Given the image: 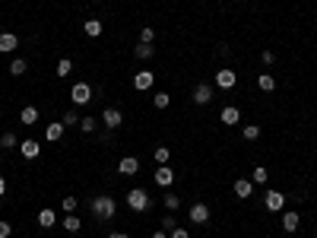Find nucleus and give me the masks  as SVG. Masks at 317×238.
<instances>
[{"mask_svg": "<svg viewBox=\"0 0 317 238\" xmlns=\"http://www.w3.org/2000/svg\"><path fill=\"white\" fill-rule=\"evenodd\" d=\"M89 210H92V216L96 219H111L117 213V203H114V197H105V194H102V197H92L89 200Z\"/></svg>", "mask_w": 317, "mask_h": 238, "instance_id": "1", "label": "nucleus"}, {"mask_svg": "<svg viewBox=\"0 0 317 238\" xmlns=\"http://www.w3.org/2000/svg\"><path fill=\"white\" fill-rule=\"evenodd\" d=\"M127 207H130L133 213H146L149 210V194L143 188H133L130 194H127Z\"/></svg>", "mask_w": 317, "mask_h": 238, "instance_id": "2", "label": "nucleus"}, {"mask_svg": "<svg viewBox=\"0 0 317 238\" xmlns=\"http://www.w3.org/2000/svg\"><path fill=\"white\" fill-rule=\"evenodd\" d=\"M70 102L73 105H89L92 102V86L89 83H76V86L70 89Z\"/></svg>", "mask_w": 317, "mask_h": 238, "instance_id": "3", "label": "nucleus"}, {"mask_svg": "<svg viewBox=\"0 0 317 238\" xmlns=\"http://www.w3.org/2000/svg\"><path fill=\"white\" fill-rule=\"evenodd\" d=\"M187 219H191V223H197V226H207V223H210V207L197 200L194 207H191V213H187Z\"/></svg>", "mask_w": 317, "mask_h": 238, "instance_id": "4", "label": "nucleus"}, {"mask_svg": "<svg viewBox=\"0 0 317 238\" xmlns=\"http://www.w3.org/2000/svg\"><path fill=\"white\" fill-rule=\"evenodd\" d=\"M263 203H267L270 213H279V210L286 207V194H282V191H267V194H263Z\"/></svg>", "mask_w": 317, "mask_h": 238, "instance_id": "5", "label": "nucleus"}, {"mask_svg": "<svg viewBox=\"0 0 317 238\" xmlns=\"http://www.w3.org/2000/svg\"><path fill=\"white\" fill-rule=\"evenodd\" d=\"M102 121H105V127H108V130L121 127V124H124V115H121V108H105V112H102Z\"/></svg>", "mask_w": 317, "mask_h": 238, "instance_id": "6", "label": "nucleus"}, {"mask_svg": "<svg viewBox=\"0 0 317 238\" xmlns=\"http://www.w3.org/2000/svg\"><path fill=\"white\" fill-rule=\"evenodd\" d=\"M194 102H197V105H210V102H212L210 83H197V86H194Z\"/></svg>", "mask_w": 317, "mask_h": 238, "instance_id": "7", "label": "nucleus"}, {"mask_svg": "<svg viewBox=\"0 0 317 238\" xmlns=\"http://www.w3.org/2000/svg\"><path fill=\"white\" fill-rule=\"evenodd\" d=\"M16 48H19V38L13 32H0V54H13Z\"/></svg>", "mask_w": 317, "mask_h": 238, "instance_id": "8", "label": "nucleus"}, {"mask_svg": "<svg viewBox=\"0 0 317 238\" xmlns=\"http://www.w3.org/2000/svg\"><path fill=\"white\" fill-rule=\"evenodd\" d=\"M251 194H254V181H251V178H238V181H235V197L247 200Z\"/></svg>", "mask_w": 317, "mask_h": 238, "instance_id": "9", "label": "nucleus"}, {"mask_svg": "<svg viewBox=\"0 0 317 238\" xmlns=\"http://www.w3.org/2000/svg\"><path fill=\"white\" fill-rule=\"evenodd\" d=\"M219 121L225 124V127H235L238 121H241V112H238L235 105H225V108H222V115H219Z\"/></svg>", "mask_w": 317, "mask_h": 238, "instance_id": "10", "label": "nucleus"}, {"mask_svg": "<svg viewBox=\"0 0 317 238\" xmlns=\"http://www.w3.org/2000/svg\"><path fill=\"white\" fill-rule=\"evenodd\" d=\"M235 83H238L235 70H219V73H216V86H219V89H235Z\"/></svg>", "mask_w": 317, "mask_h": 238, "instance_id": "11", "label": "nucleus"}, {"mask_svg": "<svg viewBox=\"0 0 317 238\" xmlns=\"http://www.w3.org/2000/svg\"><path fill=\"white\" fill-rule=\"evenodd\" d=\"M64 130H67V127H64L61 121L48 124V127H45V140H48V143H61V137H64Z\"/></svg>", "mask_w": 317, "mask_h": 238, "instance_id": "12", "label": "nucleus"}, {"mask_svg": "<svg viewBox=\"0 0 317 238\" xmlns=\"http://www.w3.org/2000/svg\"><path fill=\"white\" fill-rule=\"evenodd\" d=\"M171 181H175V172H171L168 165H159L156 168V184L159 188H171Z\"/></svg>", "mask_w": 317, "mask_h": 238, "instance_id": "13", "label": "nucleus"}, {"mask_svg": "<svg viewBox=\"0 0 317 238\" xmlns=\"http://www.w3.org/2000/svg\"><path fill=\"white\" fill-rule=\"evenodd\" d=\"M117 172H121V175H136V172H140V162H136V156H124L121 162H117Z\"/></svg>", "mask_w": 317, "mask_h": 238, "instance_id": "14", "label": "nucleus"}, {"mask_svg": "<svg viewBox=\"0 0 317 238\" xmlns=\"http://www.w3.org/2000/svg\"><path fill=\"white\" fill-rule=\"evenodd\" d=\"M298 226H302V216H298L295 210H286V213H282V229H286V232H295Z\"/></svg>", "mask_w": 317, "mask_h": 238, "instance_id": "15", "label": "nucleus"}, {"mask_svg": "<svg viewBox=\"0 0 317 238\" xmlns=\"http://www.w3.org/2000/svg\"><path fill=\"white\" fill-rule=\"evenodd\" d=\"M152 76L149 70H140V73H133V89H152Z\"/></svg>", "mask_w": 317, "mask_h": 238, "instance_id": "16", "label": "nucleus"}, {"mask_svg": "<svg viewBox=\"0 0 317 238\" xmlns=\"http://www.w3.org/2000/svg\"><path fill=\"white\" fill-rule=\"evenodd\" d=\"M19 152H22L25 159H38V156H41V146H38L35 140H22V143H19Z\"/></svg>", "mask_w": 317, "mask_h": 238, "instance_id": "17", "label": "nucleus"}, {"mask_svg": "<svg viewBox=\"0 0 317 238\" xmlns=\"http://www.w3.org/2000/svg\"><path fill=\"white\" fill-rule=\"evenodd\" d=\"M38 226H41V229H54V226H57V213H54L51 207H45V210L38 213Z\"/></svg>", "mask_w": 317, "mask_h": 238, "instance_id": "18", "label": "nucleus"}, {"mask_svg": "<svg viewBox=\"0 0 317 238\" xmlns=\"http://www.w3.org/2000/svg\"><path fill=\"white\" fill-rule=\"evenodd\" d=\"M19 121H22V124H29V127H32V124H38V108H35V105H25L22 112H19Z\"/></svg>", "mask_w": 317, "mask_h": 238, "instance_id": "19", "label": "nucleus"}, {"mask_svg": "<svg viewBox=\"0 0 317 238\" xmlns=\"http://www.w3.org/2000/svg\"><path fill=\"white\" fill-rule=\"evenodd\" d=\"M83 32H86L89 38H99V35H102V22H99V19H86V22H83Z\"/></svg>", "mask_w": 317, "mask_h": 238, "instance_id": "20", "label": "nucleus"}, {"mask_svg": "<svg viewBox=\"0 0 317 238\" xmlns=\"http://www.w3.org/2000/svg\"><path fill=\"white\" fill-rule=\"evenodd\" d=\"M61 226L67 229V232H80V229H83V219H80V216H73V213H67Z\"/></svg>", "mask_w": 317, "mask_h": 238, "instance_id": "21", "label": "nucleus"}, {"mask_svg": "<svg viewBox=\"0 0 317 238\" xmlns=\"http://www.w3.org/2000/svg\"><path fill=\"white\" fill-rule=\"evenodd\" d=\"M257 86H260L263 92H273V89H276V80H273L270 73H260V76H257Z\"/></svg>", "mask_w": 317, "mask_h": 238, "instance_id": "22", "label": "nucleus"}, {"mask_svg": "<svg viewBox=\"0 0 317 238\" xmlns=\"http://www.w3.org/2000/svg\"><path fill=\"white\" fill-rule=\"evenodd\" d=\"M133 54H136V57H140V61H149V57H152V54H156V48H152V45H143V41H140V45H136V48H133Z\"/></svg>", "mask_w": 317, "mask_h": 238, "instance_id": "23", "label": "nucleus"}, {"mask_svg": "<svg viewBox=\"0 0 317 238\" xmlns=\"http://www.w3.org/2000/svg\"><path fill=\"white\" fill-rule=\"evenodd\" d=\"M0 146H3V149H16V146H19V137H16L13 130H6L3 137H0Z\"/></svg>", "mask_w": 317, "mask_h": 238, "instance_id": "24", "label": "nucleus"}, {"mask_svg": "<svg viewBox=\"0 0 317 238\" xmlns=\"http://www.w3.org/2000/svg\"><path fill=\"white\" fill-rule=\"evenodd\" d=\"M251 181H254V184H267V181H270V172H267L263 165H257L254 172H251Z\"/></svg>", "mask_w": 317, "mask_h": 238, "instance_id": "25", "label": "nucleus"}, {"mask_svg": "<svg viewBox=\"0 0 317 238\" xmlns=\"http://www.w3.org/2000/svg\"><path fill=\"white\" fill-rule=\"evenodd\" d=\"M152 156H156V165H168L171 149H168V146H156V152H152Z\"/></svg>", "mask_w": 317, "mask_h": 238, "instance_id": "26", "label": "nucleus"}, {"mask_svg": "<svg viewBox=\"0 0 317 238\" xmlns=\"http://www.w3.org/2000/svg\"><path fill=\"white\" fill-rule=\"evenodd\" d=\"M152 105H156L159 112H162V108H168V105H171V96H168V92H156V96H152Z\"/></svg>", "mask_w": 317, "mask_h": 238, "instance_id": "27", "label": "nucleus"}, {"mask_svg": "<svg viewBox=\"0 0 317 238\" xmlns=\"http://www.w3.org/2000/svg\"><path fill=\"white\" fill-rule=\"evenodd\" d=\"M70 70H73V64H70V57H61V61H57V76H70Z\"/></svg>", "mask_w": 317, "mask_h": 238, "instance_id": "28", "label": "nucleus"}, {"mask_svg": "<svg viewBox=\"0 0 317 238\" xmlns=\"http://www.w3.org/2000/svg\"><path fill=\"white\" fill-rule=\"evenodd\" d=\"M165 207L171 210V213H175V210H181V197H178V194H165Z\"/></svg>", "mask_w": 317, "mask_h": 238, "instance_id": "29", "label": "nucleus"}, {"mask_svg": "<svg viewBox=\"0 0 317 238\" xmlns=\"http://www.w3.org/2000/svg\"><path fill=\"white\" fill-rule=\"evenodd\" d=\"M241 137H244V140H257V137H260V127H257V124H247L244 130H241Z\"/></svg>", "mask_w": 317, "mask_h": 238, "instance_id": "30", "label": "nucleus"}, {"mask_svg": "<svg viewBox=\"0 0 317 238\" xmlns=\"http://www.w3.org/2000/svg\"><path fill=\"white\" fill-rule=\"evenodd\" d=\"M80 127H83V133H92L99 127V121H96V118H80Z\"/></svg>", "mask_w": 317, "mask_h": 238, "instance_id": "31", "label": "nucleus"}, {"mask_svg": "<svg viewBox=\"0 0 317 238\" xmlns=\"http://www.w3.org/2000/svg\"><path fill=\"white\" fill-rule=\"evenodd\" d=\"M61 124H64V127H76V124H80V115H76V112H67V115L61 118Z\"/></svg>", "mask_w": 317, "mask_h": 238, "instance_id": "32", "label": "nucleus"}, {"mask_svg": "<svg viewBox=\"0 0 317 238\" xmlns=\"http://www.w3.org/2000/svg\"><path fill=\"white\" fill-rule=\"evenodd\" d=\"M10 73H13V76H22V73H25V61H22V57H16V61L10 64Z\"/></svg>", "mask_w": 317, "mask_h": 238, "instance_id": "33", "label": "nucleus"}, {"mask_svg": "<svg viewBox=\"0 0 317 238\" xmlns=\"http://www.w3.org/2000/svg\"><path fill=\"white\" fill-rule=\"evenodd\" d=\"M61 207L67 210V213H73V210L80 207V200H76V197H64V200H61Z\"/></svg>", "mask_w": 317, "mask_h": 238, "instance_id": "34", "label": "nucleus"}, {"mask_svg": "<svg viewBox=\"0 0 317 238\" xmlns=\"http://www.w3.org/2000/svg\"><path fill=\"white\" fill-rule=\"evenodd\" d=\"M152 38H156V32H152L149 25H146V29L140 32V41H143V45H152Z\"/></svg>", "mask_w": 317, "mask_h": 238, "instance_id": "35", "label": "nucleus"}, {"mask_svg": "<svg viewBox=\"0 0 317 238\" xmlns=\"http://www.w3.org/2000/svg\"><path fill=\"white\" fill-rule=\"evenodd\" d=\"M175 226H178V223H175V216H165V219H162V232H171Z\"/></svg>", "mask_w": 317, "mask_h": 238, "instance_id": "36", "label": "nucleus"}, {"mask_svg": "<svg viewBox=\"0 0 317 238\" xmlns=\"http://www.w3.org/2000/svg\"><path fill=\"white\" fill-rule=\"evenodd\" d=\"M171 238H191V232L181 229V226H175V229H171Z\"/></svg>", "mask_w": 317, "mask_h": 238, "instance_id": "37", "label": "nucleus"}, {"mask_svg": "<svg viewBox=\"0 0 317 238\" xmlns=\"http://www.w3.org/2000/svg\"><path fill=\"white\" fill-rule=\"evenodd\" d=\"M13 235V226L10 223H0V238H10Z\"/></svg>", "mask_w": 317, "mask_h": 238, "instance_id": "38", "label": "nucleus"}, {"mask_svg": "<svg viewBox=\"0 0 317 238\" xmlns=\"http://www.w3.org/2000/svg\"><path fill=\"white\" fill-rule=\"evenodd\" d=\"M260 61H263V64H267V67H270L273 61H276V54H273V51H263V54H260Z\"/></svg>", "mask_w": 317, "mask_h": 238, "instance_id": "39", "label": "nucleus"}, {"mask_svg": "<svg viewBox=\"0 0 317 238\" xmlns=\"http://www.w3.org/2000/svg\"><path fill=\"white\" fill-rule=\"evenodd\" d=\"M6 194V181H3V175H0V197Z\"/></svg>", "mask_w": 317, "mask_h": 238, "instance_id": "40", "label": "nucleus"}, {"mask_svg": "<svg viewBox=\"0 0 317 238\" xmlns=\"http://www.w3.org/2000/svg\"><path fill=\"white\" fill-rule=\"evenodd\" d=\"M152 238H168L165 232H162V229H159V232H152Z\"/></svg>", "mask_w": 317, "mask_h": 238, "instance_id": "41", "label": "nucleus"}, {"mask_svg": "<svg viewBox=\"0 0 317 238\" xmlns=\"http://www.w3.org/2000/svg\"><path fill=\"white\" fill-rule=\"evenodd\" d=\"M108 238H127V235H124V232H111Z\"/></svg>", "mask_w": 317, "mask_h": 238, "instance_id": "42", "label": "nucleus"}, {"mask_svg": "<svg viewBox=\"0 0 317 238\" xmlns=\"http://www.w3.org/2000/svg\"><path fill=\"white\" fill-rule=\"evenodd\" d=\"M0 115H3V112H0Z\"/></svg>", "mask_w": 317, "mask_h": 238, "instance_id": "43", "label": "nucleus"}]
</instances>
